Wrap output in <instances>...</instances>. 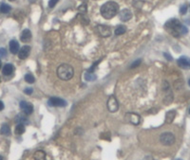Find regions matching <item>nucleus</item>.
<instances>
[{"mask_svg": "<svg viewBox=\"0 0 190 160\" xmlns=\"http://www.w3.org/2000/svg\"><path fill=\"white\" fill-rule=\"evenodd\" d=\"M10 1H14V0H10Z\"/></svg>", "mask_w": 190, "mask_h": 160, "instance_id": "obj_36", "label": "nucleus"}, {"mask_svg": "<svg viewBox=\"0 0 190 160\" xmlns=\"http://www.w3.org/2000/svg\"><path fill=\"white\" fill-rule=\"evenodd\" d=\"M30 53V46H24L18 51V57L21 60L27 59L29 57Z\"/></svg>", "mask_w": 190, "mask_h": 160, "instance_id": "obj_11", "label": "nucleus"}, {"mask_svg": "<svg viewBox=\"0 0 190 160\" xmlns=\"http://www.w3.org/2000/svg\"><path fill=\"white\" fill-rule=\"evenodd\" d=\"M187 12V6L186 5H181V7L180 8V13L181 14H185Z\"/></svg>", "mask_w": 190, "mask_h": 160, "instance_id": "obj_26", "label": "nucleus"}, {"mask_svg": "<svg viewBox=\"0 0 190 160\" xmlns=\"http://www.w3.org/2000/svg\"><path fill=\"white\" fill-rule=\"evenodd\" d=\"M188 85H189V86H190V79H189V80H188Z\"/></svg>", "mask_w": 190, "mask_h": 160, "instance_id": "obj_34", "label": "nucleus"}, {"mask_svg": "<svg viewBox=\"0 0 190 160\" xmlns=\"http://www.w3.org/2000/svg\"><path fill=\"white\" fill-rule=\"evenodd\" d=\"M20 108L25 115H30L33 112V104L30 103V102H27V101H21L20 102Z\"/></svg>", "mask_w": 190, "mask_h": 160, "instance_id": "obj_9", "label": "nucleus"}, {"mask_svg": "<svg viewBox=\"0 0 190 160\" xmlns=\"http://www.w3.org/2000/svg\"><path fill=\"white\" fill-rule=\"evenodd\" d=\"M178 65L183 69H190V58L186 56H181L178 60Z\"/></svg>", "mask_w": 190, "mask_h": 160, "instance_id": "obj_10", "label": "nucleus"}, {"mask_svg": "<svg viewBox=\"0 0 190 160\" xmlns=\"http://www.w3.org/2000/svg\"><path fill=\"white\" fill-rule=\"evenodd\" d=\"M160 142L164 146H171L175 143V135L170 132L163 133L160 135Z\"/></svg>", "mask_w": 190, "mask_h": 160, "instance_id": "obj_4", "label": "nucleus"}, {"mask_svg": "<svg viewBox=\"0 0 190 160\" xmlns=\"http://www.w3.org/2000/svg\"><path fill=\"white\" fill-rule=\"evenodd\" d=\"M85 79H86L88 82H92V81H94L95 79H96V76H95V74H93L92 72L88 71V72H86V75H85Z\"/></svg>", "mask_w": 190, "mask_h": 160, "instance_id": "obj_21", "label": "nucleus"}, {"mask_svg": "<svg viewBox=\"0 0 190 160\" xmlns=\"http://www.w3.org/2000/svg\"><path fill=\"white\" fill-rule=\"evenodd\" d=\"M118 12H119V5L113 1H108L105 3L100 9L102 16L107 20L112 19L115 15H117Z\"/></svg>", "mask_w": 190, "mask_h": 160, "instance_id": "obj_2", "label": "nucleus"}, {"mask_svg": "<svg viewBox=\"0 0 190 160\" xmlns=\"http://www.w3.org/2000/svg\"><path fill=\"white\" fill-rule=\"evenodd\" d=\"M24 93L27 94V95H30L31 93H33V89H31V88H26L25 90H24Z\"/></svg>", "mask_w": 190, "mask_h": 160, "instance_id": "obj_29", "label": "nucleus"}, {"mask_svg": "<svg viewBox=\"0 0 190 160\" xmlns=\"http://www.w3.org/2000/svg\"><path fill=\"white\" fill-rule=\"evenodd\" d=\"M25 81L28 83H33L35 82V79H34V77L31 75V74H26L25 75Z\"/></svg>", "mask_w": 190, "mask_h": 160, "instance_id": "obj_24", "label": "nucleus"}, {"mask_svg": "<svg viewBox=\"0 0 190 160\" xmlns=\"http://www.w3.org/2000/svg\"><path fill=\"white\" fill-rule=\"evenodd\" d=\"M79 11L86 12V4H83V5H81L80 7H79Z\"/></svg>", "mask_w": 190, "mask_h": 160, "instance_id": "obj_30", "label": "nucleus"}, {"mask_svg": "<svg viewBox=\"0 0 190 160\" xmlns=\"http://www.w3.org/2000/svg\"><path fill=\"white\" fill-rule=\"evenodd\" d=\"M107 109L109 112H111V113H115V112L118 111L119 109V103L117 101V100L113 97V96H111L108 100H107Z\"/></svg>", "mask_w": 190, "mask_h": 160, "instance_id": "obj_7", "label": "nucleus"}, {"mask_svg": "<svg viewBox=\"0 0 190 160\" xmlns=\"http://www.w3.org/2000/svg\"><path fill=\"white\" fill-rule=\"evenodd\" d=\"M58 1H59V0H50V1H49V8H51H51H53L55 5L58 3Z\"/></svg>", "mask_w": 190, "mask_h": 160, "instance_id": "obj_28", "label": "nucleus"}, {"mask_svg": "<svg viewBox=\"0 0 190 160\" xmlns=\"http://www.w3.org/2000/svg\"><path fill=\"white\" fill-rule=\"evenodd\" d=\"M33 157L36 160H43V159L46 158V154H45V151H37L36 153L34 154Z\"/></svg>", "mask_w": 190, "mask_h": 160, "instance_id": "obj_20", "label": "nucleus"}, {"mask_svg": "<svg viewBox=\"0 0 190 160\" xmlns=\"http://www.w3.org/2000/svg\"><path fill=\"white\" fill-rule=\"evenodd\" d=\"M175 116H176V112L174 110H171V111H168L167 113H166V116H165V121L166 123H172L174 118H175Z\"/></svg>", "mask_w": 190, "mask_h": 160, "instance_id": "obj_16", "label": "nucleus"}, {"mask_svg": "<svg viewBox=\"0 0 190 160\" xmlns=\"http://www.w3.org/2000/svg\"><path fill=\"white\" fill-rule=\"evenodd\" d=\"M141 63H142V60L141 59H138V60H136L135 62H134L132 65L130 66V68H136V67H138L140 65H141Z\"/></svg>", "mask_w": 190, "mask_h": 160, "instance_id": "obj_25", "label": "nucleus"}, {"mask_svg": "<svg viewBox=\"0 0 190 160\" xmlns=\"http://www.w3.org/2000/svg\"><path fill=\"white\" fill-rule=\"evenodd\" d=\"M0 12L2 13H9L11 12V7L8 4H2L0 6Z\"/></svg>", "mask_w": 190, "mask_h": 160, "instance_id": "obj_22", "label": "nucleus"}, {"mask_svg": "<svg viewBox=\"0 0 190 160\" xmlns=\"http://www.w3.org/2000/svg\"><path fill=\"white\" fill-rule=\"evenodd\" d=\"M164 57H165L166 59H167L168 61H172V57H171L170 55H168L167 53H164Z\"/></svg>", "mask_w": 190, "mask_h": 160, "instance_id": "obj_31", "label": "nucleus"}, {"mask_svg": "<svg viewBox=\"0 0 190 160\" xmlns=\"http://www.w3.org/2000/svg\"><path fill=\"white\" fill-rule=\"evenodd\" d=\"M13 71H14V66L12 65V63H7V65L4 66L2 72L5 76H10L13 73Z\"/></svg>", "mask_w": 190, "mask_h": 160, "instance_id": "obj_15", "label": "nucleus"}, {"mask_svg": "<svg viewBox=\"0 0 190 160\" xmlns=\"http://www.w3.org/2000/svg\"><path fill=\"white\" fill-rule=\"evenodd\" d=\"M30 2H34V1H35V0H30Z\"/></svg>", "mask_w": 190, "mask_h": 160, "instance_id": "obj_35", "label": "nucleus"}, {"mask_svg": "<svg viewBox=\"0 0 190 160\" xmlns=\"http://www.w3.org/2000/svg\"><path fill=\"white\" fill-rule=\"evenodd\" d=\"M95 30L102 37H109L111 35V29L105 25H97L95 28Z\"/></svg>", "mask_w": 190, "mask_h": 160, "instance_id": "obj_5", "label": "nucleus"}, {"mask_svg": "<svg viewBox=\"0 0 190 160\" xmlns=\"http://www.w3.org/2000/svg\"><path fill=\"white\" fill-rule=\"evenodd\" d=\"M47 104L51 107H65L67 105V102L60 98L52 97L49 100V101H47Z\"/></svg>", "mask_w": 190, "mask_h": 160, "instance_id": "obj_6", "label": "nucleus"}, {"mask_svg": "<svg viewBox=\"0 0 190 160\" xmlns=\"http://www.w3.org/2000/svg\"><path fill=\"white\" fill-rule=\"evenodd\" d=\"M57 76L62 81H69L74 75V69L73 67L68 65V63H62L61 66L57 68Z\"/></svg>", "mask_w": 190, "mask_h": 160, "instance_id": "obj_3", "label": "nucleus"}, {"mask_svg": "<svg viewBox=\"0 0 190 160\" xmlns=\"http://www.w3.org/2000/svg\"><path fill=\"white\" fill-rule=\"evenodd\" d=\"M131 17H132V13L128 9H124L123 11L120 12V13H119V18H120V20L123 22H126V21L130 20Z\"/></svg>", "mask_w": 190, "mask_h": 160, "instance_id": "obj_12", "label": "nucleus"}, {"mask_svg": "<svg viewBox=\"0 0 190 160\" xmlns=\"http://www.w3.org/2000/svg\"><path fill=\"white\" fill-rule=\"evenodd\" d=\"M10 50L12 54H17L19 51V44L16 40H12L10 42Z\"/></svg>", "mask_w": 190, "mask_h": 160, "instance_id": "obj_14", "label": "nucleus"}, {"mask_svg": "<svg viewBox=\"0 0 190 160\" xmlns=\"http://www.w3.org/2000/svg\"><path fill=\"white\" fill-rule=\"evenodd\" d=\"M6 56H7V50L3 49V47H1L0 49V58H5Z\"/></svg>", "mask_w": 190, "mask_h": 160, "instance_id": "obj_27", "label": "nucleus"}, {"mask_svg": "<svg viewBox=\"0 0 190 160\" xmlns=\"http://www.w3.org/2000/svg\"><path fill=\"white\" fill-rule=\"evenodd\" d=\"M25 133V124L23 123H18L15 127V134L17 135H20L22 134Z\"/></svg>", "mask_w": 190, "mask_h": 160, "instance_id": "obj_18", "label": "nucleus"}, {"mask_svg": "<svg viewBox=\"0 0 190 160\" xmlns=\"http://www.w3.org/2000/svg\"><path fill=\"white\" fill-rule=\"evenodd\" d=\"M125 119L133 125L140 124V122L142 121L141 117L138 114H135V113H128V115L125 116Z\"/></svg>", "mask_w": 190, "mask_h": 160, "instance_id": "obj_8", "label": "nucleus"}, {"mask_svg": "<svg viewBox=\"0 0 190 160\" xmlns=\"http://www.w3.org/2000/svg\"><path fill=\"white\" fill-rule=\"evenodd\" d=\"M15 121L18 122V123H23V124H28L29 123L28 119L23 116H17L16 118H15Z\"/></svg>", "mask_w": 190, "mask_h": 160, "instance_id": "obj_23", "label": "nucleus"}, {"mask_svg": "<svg viewBox=\"0 0 190 160\" xmlns=\"http://www.w3.org/2000/svg\"><path fill=\"white\" fill-rule=\"evenodd\" d=\"M0 134L3 135H10V134H11L10 126L8 124H3L1 126V129H0Z\"/></svg>", "mask_w": 190, "mask_h": 160, "instance_id": "obj_17", "label": "nucleus"}, {"mask_svg": "<svg viewBox=\"0 0 190 160\" xmlns=\"http://www.w3.org/2000/svg\"><path fill=\"white\" fill-rule=\"evenodd\" d=\"M3 109H4V103L0 100V111H2Z\"/></svg>", "mask_w": 190, "mask_h": 160, "instance_id": "obj_32", "label": "nucleus"}, {"mask_svg": "<svg viewBox=\"0 0 190 160\" xmlns=\"http://www.w3.org/2000/svg\"><path fill=\"white\" fill-rule=\"evenodd\" d=\"M125 31H126V27L124 26V25H120V26H118L115 29V34L116 35H122L124 33H125Z\"/></svg>", "mask_w": 190, "mask_h": 160, "instance_id": "obj_19", "label": "nucleus"}, {"mask_svg": "<svg viewBox=\"0 0 190 160\" xmlns=\"http://www.w3.org/2000/svg\"><path fill=\"white\" fill-rule=\"evenodd\" d=\"M20 40L23 43H29L31 40V32L30 29H24L20 35Z\"/></svg>", "mask_w": 190, "mask_h": 160, "instance_id": "obj_13", "label": "nucleus"}, {"mask_svg": "<svg viewBox=\"0 0 190 160\" xmlns=\"http://www.w3.org/2000/svg\"><path fill=\"white\" fill-rule=\"evenodd\" d=\"M189 114H190V109H189Z\"/></svg>", "mask_w": 190, "mask_h": 160, "instance_id": "obj_37", "label": "nucleus"}, {"mask_svg": "<svg viewBox=\"0 0 190 160\" xmlns=\"http://www.w3.org/2000/svg\"><path fill=\"white\" fill-rule=\"evenodd\" d=\"M164 28L168 31L170 34H172L175 37H179L181 35H185L188 32V29L186 27H185L179 20L177 19H171L165 23Z\"/></svg>", "mask_w": 190, "mask_h": 160, "instance_id": "obj_1", "label": "nucleus"}, {"mask_svg": "<svg viewBox=\"0 0 190 160\" xmlns=\"http://www.w3.org/2000/svg\"><path fill=\"white\" fill-rule=\"evenodd\" d=\"M1 66H2V63H1V61H0V69H1Z\"/></svg>", "mask_w": 190, "mask_h": 160, "instance_id": "obj_33", "label": "nucleus"}]
</instances>
